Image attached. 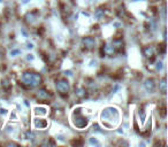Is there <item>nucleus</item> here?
<instances>
[{
  "mask_svg": "<svg viewBox=\"0 0 168 147\" xmlns=\"http://www.w3.org/2000/svg\"><path fill=\"white\" fill-rule=\"evenodd\" d=\"M119 111L115 107H107L101 111L100 118L103 121L104 125L106 128H113V125H115L119 121Z\"/></svg>",
  "mask_w": 168,
  "mask_h": 147,
  "instance_id": "nucleus-1",
  "label": "nucleus"
},
{
  "mask_svg": "<svg viewBox=\"0 0 168 147\" xmlns=\"http://www.w3.org/2000/svg\"><path fill=\"white\" fill-rule=\"evenodd\" d=\"M42 83H43V78L38 73H35V71H24L23 75H22V84L27 89L37 87Z\"/></svg>",
  "mask_w": 168,
  "mask_h": 147,
  "instance_id": "nucleus-2",
  "label": "nucleus"
},
{
  "mask_svg": "<svg viewBox=\"0 0 168 147\" xmlns=\"http://www.w3.org/2000/svg\"><path fill=\"white\" fill-rule=\"evenodd\" d=\"M73 124L78 129H84V128L88 126L89 120L82 115L81 108H76L74 113H73Z\"/></svg>",
  "mask_w": 168,
  "mask_h": 147,
  "instance_id": "nucleus-3",
  "label": "nucleus"
},
{
  "mask_svg": "<svg viewBox=\"0 0 168 147\" xmlns=\"http://www.w3.org/2000/svg\"><path fill=\"white\" fill-rule=\"evenodd\" d=\"M56 90H58L60 95L66 97L69 91V82L66 78H60L56 80Z\"/></svg>",
  "mask_w": 168,
  "mask_h": 147,
  "instance_id": "nucleus-4",
  "label": "nucleus"
},
{
  "mask_svg": "<svg viewBox=\"0 0 168 147\" xmlns=\"http://www.w3.org/2000/svg\"><path fill=\"white\" fill-rule=\"evenodd\" d=\"M36 97L39 100V102H44V101H47L50 98H52V93L45 89H39L36 93Z\"/></svg>",
  "mask_w": 168,
  "mask_h": 147,
  "instance_id": "nucleus-5",
  "label": "nucleus"
},
{
  "mask_svg": "<svg viewBox=\"0 0 168 147\" xmlns=\"http://www.w3.org/2000/svg\"><path fill=\"white\" fill-rule=\"evenodd\" d=\"M143 55L148 60H153V59H156V48L152 45L145 46L143 48Z\"/></svg>",
  "mask_w": 168,
  "mask_h": 147,
  "instance_id": "nucleus-6",
  "label": "nucleus"
},
{
  "mask_svg": "<svg viewBox=\"0 0 168 147\" xmlns=\"http://www.w3.org/2000/svg\"><path fill=\"white\" fill-rule=\"evenodd\" d=\"M82 44H83V46L87 49H92V48H94V46H96V39H94L93 37H91V36L83 37V39H82Z\"/></svg>",
  "mask_w": 168,
  "mask_h": 147,
  "instance_id": "nucleus-7",
  "label": "nucleus"
},
{
  "mask_svg": "<svg viewBox=\"0 0 168 147\" xmlns=\"http://www.w3.org/2000/svg\"><path fill=\"white\" fill-rule=\"evenodd\" d=\"M112 46L116 53H122L124 51V42L122 40V38H115L112 42Z\"/></svg>",
  "mask_w": 168,
  "mask_h": 147,
  "instance_id": "nucleus-8",
  "label": "nucleus"
},
{
  "mask_svg": "<svg viewBox=\"0 0 168 147\" xmlns=\"http://www.w3.org/2000/svg\"><path fill=\"white\" fill-rule=\"evenodd\" d=\"M37 15H38V11H37V9L31 11V12H28V13L25 14V16H24L25 23H28V24L33 23V22L36 21V18H37Z\"/></svg>",
  "mask_w": 168,
  "mask_h": 147,
  "instance_id": "nucleus-9",
  "label": "nucleus"
},
{
  "mask_svg": "<svg viewBox=\"0 0 168 147\" xmlns=\"http://www.w3.org/2000/svg\"><path fill=\"white\" fill-rule=\"evenodd\" d=\"M144 87L147 92H150V93L153 92L154 90H156V82H154L153 78H147V79H145Z\"/></svg>",
  "mask_w": 168,
  "mask_h": 147,
  "instance_id": "nucleus-10",
  "label": "nucleus"
},
{
  "mask_svg": "<svg viewBox=\"0 0 168 147\" xmlns=\"http://www.w3.org/2000/svg\"><path fill=\"white\" fill-rule=\"evenodd\" d=\"M35 126L37 128V129H45V128L49 125V123H47L46 120H44V118H36L33 122Z\"/></svg>",
  "mask_w": 168,
  "mask_h": 147,
  "instance_id": "nucleus-11",
  "label": "nucleus"
},
{
  "mask_svg": "<svg viewBox=\"0 0 168 147\" xmlns=\"http://www.w3.org/2000/svg\"><path fill=\"white\" fill-rule=\"evenodd\" d=\"M75 94L80 99H83V98H85V97L88 95V91L84 89V87H77V89L75 90Z\"/></svg>",
  "mask_w": 168,
  "mask_h": 147,
  "instance_id": "nucleus-12",
  "label": "nucleus"
},
{
  "mask_svg": "<svg viewBox=\"0 0 168 147\" xmlns=\"http://www.w3.org/2000/svg\"><path fill=\"white\" fill-rule=\"evenodd\" d=\"M159 91L165 94L167 91V83H166V77H162L161 78V80L159 82Z\"/></svg>",
  "mask_w": 168,
  "mask_h": 147,
  "instance_id": "nucleus-13",
  "label": "nucleus"
},
{
  "mask_svg": "<svg viewBox=\"0 0 168 147\" xmlns=\"http://www.w3.org/2000/svg\"><path fill=\"white\" fill-rule=\"evenodd\" d=\"M1 86H2V89H4V90H6V91H9L11 87H12L11 80H9L8 78H4V79L1 80Z\"/></svg>",
  "mask_w": 168,
  "mask_h": 147,
  "instance_id": "nucleus-14",
  "label": "nucleus"
},
{
  "mask_svg": "<svg viewBox=\"0 0 168 147\" xmlns=\"http://www.w3.org/2000/svg\"><path fill=\"white\" fill-rule=\"evenodd\" d=\"M94 15H96V17L97 18H104L105 17V8H103V7H99L96 11V13H94Z\"/></svg>",
  "mask_w": 168,
  "mask_h": 147,
  "instance_id": "nucleus-15",
  "label": "nucleus"
},
{
  "mask_svg": "<svg viewBox=\"0 0 168 147\" xmlns=\"http://www.w3.org/2000/svg\"><path fill=\"white\" fill-rule=\"evenodd\" d=\"M35 113H36L37 115H46V108L44 107H36L35 108Z\"/></svg>",
  "mask_w": 168,
  "mask_h": 147,
  "instance_id": "nucleus-16",
  "label": "nucleus"
},
{
  "mask_svg": "<svg viewBox=\"0 0 168 147\" xmlns=\"http://www.w3.org/2000/svg\"><path fill=\"white\" fill-rule=\"evenodd\" d=\"M158 53H159V54H165V53H166V44H160V45H158Z\"/></svg>",
  "mask_w": 168,
  "mask_h": 147,
  "instance_id": "nucleus-17",
  "label": "nucleus"
},
{
  "mask_svg": "<svg viewBox=\"0 0 168 147\" xmlns=\"http://www.w3.org/2000/svg\"><path fill=\"white\" fill-rule=\"evenodd\" d=\"M138 114H139V117H141V122H145V113L143 109H139Z\"/></svg>",
  "mask_w": 168,
  "mask_h": 147,
  "instance_id": "nucleus-18",
  "label": "nucleus"
},
{
  "mask_svg": "<svg viewBox=\"0 0 168 147\" xmlns=\"http://www.w3.org/2000/svg\"><path fill=\"white\" fill-rule=\"evenodd\" d=\"M82 144H83V141H82V140H77V139H75V140H73L71 141V145H82Z\"/></svg>",
  "mask_w": 168,
  "mask_h": 147,
  "instance_id": "nucleus-19",
  "label": "nucleus"
},
{
  "mask_svg": "<svg viewBox=\"0 0 168 147\" xmlns=\"http://www.w3.org/2000/svg\"><path fill=\"white\" fill-rule=\"evenodd\" d=\"M20 53H21L20 49H14V51H12V52H11V55H12V56H15V55L20 54Z\"/></svg>",
  "mask_w": 168,
  "mask_h": 147,
  "instance_id": "nucleus-20",
  "label": "nucleus"
},
{
  "mask_svg": "<svg viewBox=\"0 0 168 147\" xmlns=\"http://www.w3.org/2000/svg\"><path fill=\"white\" fill-rule=\"evenodd\" d=\"M25 136L28 137V139H33V133L30 132V131H28V132L25 133Z\"/></svg>",
  "mask_w": 168,
  "mask_h": 147,
  "instance_id": "nucleus-21",
  "label": "nucleus"
},
{
  "mask_svg": "<svg viewBox=\"0 0 168 147\" xmlns=\"http://www.w3.org/2000/svg\"><path fill=\"white\" fill-rule=\"evenodd\" d=\"M90 144H92V145H99L97 139H93V138H90Z\"/></svg>",
  "mask_w": 168,
  "mask_h": 147,
  "instance_id": "nucleus-22",
  "label": "nucleus"
},
{
  "mask_svg": "<svg viewBox=\"0 0 168 147\" xmlns=\"http://www.w3.org/2000/svg\"><path fill=\"white\" fill-rule=\"evenodd\" d=\"M0 113H1V114H6V109H4V108H0Z\"/></svg>",
  "mask_w": 168,
  "mask_h": 147,
  "instance_id": "nucleus-23",
  "label": "nucleus"
},
{
  "mask_svg": "<svg viewBox=\"0 0 168 147\" xmlns=\"http://www.w3.org/2000/svg\"><path fill=\"white\" fill-rule=\"evenodd\" d=\"M7 145H8V146H17V144H15V143H8Z\"/></svg>",
  "mask_w": 168,
  "mask_h": 147,
  "instance_id": "nucleus-24",
  "label": "nucleus"
},
{
  "mask_svg": "<svg viewBox=\"0 0 168 147\" xmlns=\"http://www.w3.org/2000/svg\"><path fill=\"white\" fill-rule=\"evenodd\" d=\"M27 59H28V60H33V56L32 55H28Z\"/></svg>",
  "mask_w": 168,
  "mask_h": 147,
  "instance_id": "nucleus-25",
  "label": "nucleus"
},
{
  "mask_svg": "<svg viewBox=\"0 0 168 147\" xmlns=\"http://www.w3.org/2000/svg\"><path fill=\"white\" fill-rule=\"evenodd\" d=\"M65 74H66V75H68V76H70V75H71V71H66Z\"/></svg>",
  "mask_w": 168,
  "mask_h": 147,
  "instance_id": "nucleus-26",
  "label": "nucleus"
},
{
  "mask_svg": "<svg viewBox=\"0 0 168 147\" xmlns=\"http://www.w3.org/2000/svg\"><path fill=\"white\" fill-rule=\"evenodd\" d=\"M33 46H32V44H28V48H32Z\"/></svg>",
  "mask_w": 168,
  "mask_h": 147,
  "instance_id": "nucleus-27",
  "label": "nucleus"
},
{
  "mask_svg": "<svg viewBox=\"0 0 168 147\" xmlns=\"http://www.w3.org/2000/svg\"><path fill=\"white\" fill-rule=\"evenodd\" d=\"M24 104H25V106H28V107H29V102H28L27 100H24Z\"/></svg>",
  "mask_w": 168,
  "mask_h": 147,
  "instance_id": "nucleus-28",
  "label": "nucleus"
},
{
  "mask_svg": "<svg viewBox=\"0 0 168 147\" xmlns=\"http://www.w3.org/2000/svg\"><path fill=\"white\" fill-rule=\"evenodd\" d=\"M152 1H160V0H152Z\"/></svg>",
  "mask_w": 168,
  "mask_h": 147,
  "instance_id": "nucleus-29",
  "label": "nucleus"
},
{
  "mask_svg": "<svg viewBox=\"0 0 168 147\" xmlns=\"http://www.w3.org/2000/svg\"><path fill=\"white\" fill-rule=\"evenodd\" d=\"M135 1H139V0H135Z\"/></svg>",
  "mask_w": 168,
  "mask_h": 147,
  "instance_id": "nucleus-30",
  "label": "nucleus"
}]
</instances>
